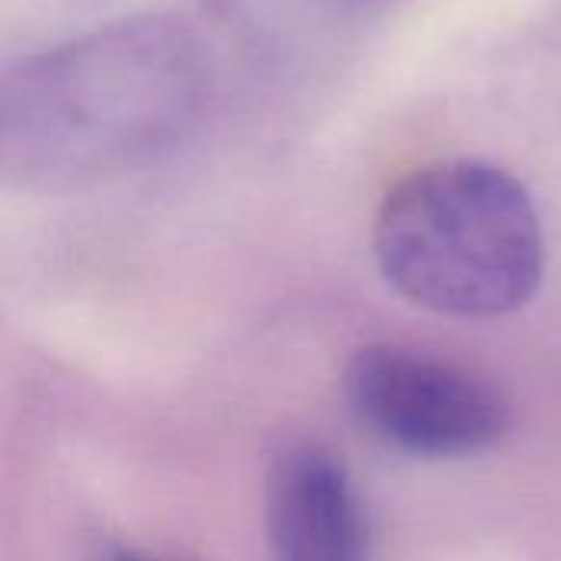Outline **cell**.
Returning <instances> with one entry per match:
<instances>
[{"label": "cell", "mask_w": 561, "mask_h": 561, "mask_svg": "<svg viewBox=\"0 0 561 561\" xmlns=\"http://www.w3.org/2000/svg\"><path fill=\"white\" fill-rule=\"evenodd\" d=\"M263 523L273 561H368V523L352 473L319 444L276 454Z\"/></svg>", "instance_id": "277c9868"}, {"label": "cell", "mask_w": 561, "mask_h": 561, "mask_svg": "<svg viewBox=\"0 0 561 561\" xmlns=\"http://www.w3.org/2000/svg\"><path fill=\"white\" fill-rule=\"evenodd\" d=\"M381 276L414 306L493 319L526 306L546 270L529 191L503 168L447 158L401 178L375 217Z\"/></svg>", "instance_id": "7a4b0ae2"}, {"label": "cell", "mask_w": 561, "mask_h": 561, "mask_svg": "<svg viewBox=\"0 0 561 561\" xmlns=\"http://www.w3.org/2000/svg\"><path fill=\"white\" fill-rule=\"evenodd\" d=\"M210 102L207 49L148 13L99 23L0 72V181L82 187L171 154Z\"/></svg>", "instance_id": "6da1fadb"}, {"label": "cell", "mask_w": 561, "mask_h": 561, "mask_svg": "<svg viewBox=\"0 0 561 561\" xmlns=\"http://www.w3.org/2000/svg\"><path fill=\"white\" fill-rule=\"evenodd\" d=\"M112 561H151V559H141V556H131V552H125V556H115Z\"/></svg>", "instance_id": "5b68a950"}, {"label": "cell", "mask_w": 561, "mask_h": 561, "mask_svg": "<svg viewBox=\"0 0 561 561\" xmlns=\"http://www.w3.org/2000/svg\"><path fill=\"white\" fill-rule=\"evenodd\" d=\"M342 388L362 427L394 450L427 460L493 450L510 427V404L490 381L394 342L358 348Z\"/></svg>", "instance_id": "3957f363"}]
</instances>
